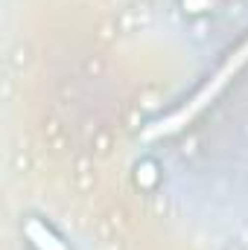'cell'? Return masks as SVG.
Wrapping results in <instances>:
<instances>
[{"mask_svg":"<svg viewBox=\"0 0 248 250\" xmlns=\"http://www.w3.org/2000/svg\"><path fill=\"white\" fill-rule=\"evenodd\" d=\"M246 64H248V38L240 44V50H237V53H231V56H228V62L222 64L210 79H207V84H204V87H201L190 102H187L184 108H178L175 114H170L167 120H161L155 128H149L146 134H149V137H161V134H175V131H181L190 120H196V117H198V114H201V111H204V108H207V105H210L222 90H225V87H228V82H231V79H234Z\"/></svg>","mask_w":248,"mask_h":250,"instance_id":"1","label":"cell"},{"mask_svg":"<svg viewBox=\"0 0 248 250\" xmlns=\"http://www.w3.org/2000/svg\"><path fill=\"white\" fill-rule=\"evenodd\" d=\"M24 236L32 245V250H70L62 236L50 224H44L41 218H35V215H29L24 221Z\"/></svg>","mask_w":248,"mask_h":250,"instance_id":"2","label":"cell"}]
</instances>
